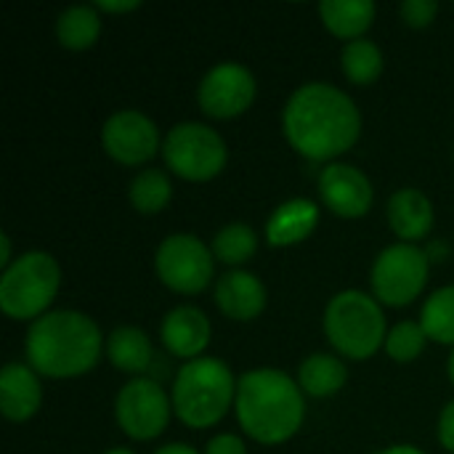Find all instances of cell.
<instances>
[{"mask_svg":"<svg viewBox=\"0 0 454 454\" xmlns=\"http://www.w3.org/2000/svg\"><path fill=\"white\" fill-rule=\"evenodd\" d=\"M426 255H428V261H444V258H450V245H444V242H431V245L426 247Z\"/></svg>","mask_w":454,"mask_h":454,"instance_id":"obj_32","label":"cell"},{"mask_svg":"<svg viewBox=\"0 0 454 454\" xmlns=\"http://www.w3.org/2000/svg\"><path fill=\"white\" fill-rule=\"evenodd\" d=\"M101 146L120 165H144L157 154V149H162L157 125L136 109L114 112L104 122Z\"/></svg>","mask_w":454,"mask_h":454,"instance_id":"obj_12","label":"cell"},{"mask_svg":"<svg viewBox=\"0 0 454 454\" xmlns=\"http://www.w3.org/2000/svg\"><path fill=\"white\" fill-rule=\"evenodd\" d=\"M141 3L138 0H120V3H114V0H98L96 3V8L98 11H106V13H128V11H136Z\"/></svg>","mask_w":454,"mask_h":454,"instance_id":"obj_31","label":"cell"},{"mask_svg":"<svg viewBox=\"0 0 454 454\" xmlns=\"http://www.w3.org/2000/svg\"><path fill=\"white\" fill-rule=\"evenodd\" d=\"M205 454H247V450H245V444H242L239 436H234V434H221V436H215V439L207 442Z\"/></svg>","mask_w":454,"mask_h":454,"instance_id":"obj_29","label":"cell"},{"mask_svg":"<svg viewBox=\"0 0 454 454\" xmlns=\"http://www.w3.org/2000/svg\"><path fill=\"white\" fill-rule=\"evenodd\" d=\"M439 442L447 452L454 454V402H450L439 415Z\"/></svg>","mask_w":454,"mask_h":454,"instance_id":"obj_30","label":"cell"},{"mask_svg":"<svg viewBox=\"0 0 454 454\" xmlns=\"http://www.w3.org/2000/svg\"><path fill=\"white\" fill-rule=\"evenodd\" d=\"M213 255L229 266L250 261L258 250V234L247 223H229L213 237Z\"/></svg>","mask_w":454,"mask_h":454,"instance_id":"obj_26","label":"cell"},{"mask_svg":"<svg viewBox=\"0 0 454 454\" xmlns=\"http://www.w3.org/2000/svg\"><path fill=\"white\" fill-rule=\"evenodd\" d=\"M104 351L98 325L80 311H51L27 333V362L45 378H77L90 372Z\"/></svg>","mask_w":454,"mask_h":454,"instance_id":"obj_2","label":"cell"},{"mask_svg":"<svg viewBox=\"0 0 454 454\" xmlns=\"http://www.w3.org/2000/svg\"><path fill=\"white\" fill-rule=\"evenodd\" d=\"M61 285V269L53 255L29 250L19 255L0 279V309L11 319H40Z\"/></svg>","mask_w":454,"mask_h":454,"instance_id":"obj_6","label":"cell"},{"mask_svg":"<svg viewBox=\"0 0 454 454\" xmlns=\"http://www.w3.org/2000/svg\"><path fill=\"white\" fill-rule=\"evenodd\" d=\"M128 197H130V205H133L141 215H157V213L165 210V205L170 202L173 186H170V178H168L162 170L149 168V170H141V173L130 181Z\"/></svg>","mask_w":454,"mask_h":454,"instance_id":"obj_23","label":"cell"},{"mask_svg":"<svg viewBox=\"0 0 454 454\" xmlns=\"http://www.w3.org/2000/svg\"><path fill=\"white\" fill-rule=\"evenodd\" d=\"M282 128L298 154L325 162L340 157L359 141L362 114L340 88L306 82L287 98Z\"/></svg>","mask_w":454,"mask_h":454,"instance_id":"obj_1","label":"cell"},{"mask_svg":"<svg viewBox=\"0 0 454 454\" xmlns=\"http://www.w3.org/2000/svg\"><path fill=\"white\" fill-rule=\"evenodd\" d=\"M322 202L340 218H362L372 207V184L370 178L346 162H333L319 176Z\"/></svg>","mask_w":454,"mask_h":454,"instance_id":"obj_13","label":"cell"},{"mask_svg":"<svg viewBox=\"0 0 454 454\" xmlns=\"http://www.w3.org/2000/svg\"><path fill=\"white\" fill-rule=\"evenodd\" d=\"M170 407L173 399H168L160 383L149 378H136L120 388L114 402V415L125 436L136 442H149L168 428Z\"/></svg>","mask_w":454,"mask_h":454,"instance_id":"obj_10","label":"cell"},{"mask_svg":"<svg viewBox=\"0 0 454 454\" xmlns=\"http://www.w3.org/2000/svg\"><path fill=\"white\" fill-rule=\"evenodd\" d=\"M0 242H3V255H0V266H3V271L13 263L11 261V239H8V234H0Z\"/></svg>","mask_w":454,"mask_h":454,"instance_id":"obj_34","label":"cell"},{"mask_svg":"<svg viewBox=\"0 0 454 454\" xmlns=\"http://www.w3.org/2000/svg\"><path fill=\"white\" fill-rule=\"evenodd\" d=\"M420 325L428 335V340L454 346V285L436 290L420 314Z\"/></svg>","mask_w":454,"mask_h":454,"instance_id":"obj_25","label":"cell"},{"mask_svg":"<svg viewBox=\"0 0 454 454\" xmlns=\"http://www.w3.org/2000/svg\"><path fill=\"white\" fill-rule=\"evenodd\" d=\"M319 223V207L311 200H290L279 205L269 223H266V239L274 247H287L295 242H303Z\"/></svg>","mask_w":454,"mask_h":454,"instance_id":"obj_18","label":"cell"},{"mask_svg":"<svg viewBox=\"0 0 454 454\" xmlns=\"http://www.w3.org/2000/svg\"><path fill=\"white\" fill-rule=\"evenodd\" d=\"M43 402V386L29 364L11 362L0 372V410L11 423L29 420Z\"/></svg>","mask_w":454,"mask_h":454,"instance_id":"obj_16","label":"cell"},{"mask_svg":"<svg viewBox=\"0 0 454 454\" xmlns=\"http://www.w3.org/2000/svg\"><path fill=\"white\" fill-rule=\"evenodd\" d=\"M101 35V16L96 5H72L56 19V37L69 51H88Z\"/></svg>","mask_w":454,"mask_h":454,"instance_id":"obj_22","label":"cell"},{"mask_svg":"<svg viewBox=\"0 0 454 454\" xmlns=\"http://www.w3.org/2000/svg\"><path fill=\"white\" fill-rule=\"evenodd\" d=\"M426 340H428V335H426L423 325H418V322H399L388 333V338H386V354L394 362H399V364H410V362H415L423 354Z\"/></svg>","mask_w":454,"mask_h":454,"instance_id":"obj_27","label":"cell"},{"mask_svg":"<svg viewBox=\"0 0 454 454\" xmlns=\"http://www.w3.org/2000/svg\"><path fill=\"white\" fill-rule=\"evenodd\" d=\"M106 356L114 370L128 375H141L152 364V343L144 330L138 327H117L106 338Z\"/></svg>","mask_w":454,"mask_h":454,"instance_id":"obj_20","label":"cell"},{"mask_svg":"<svg viewBox=\"0 0 454 454\" xmlns=\"http://www.w3.org/2000/svg\"><path fill=\"white\" fill-rule=\"evenodd\" d=\"M162 343L173 356L200 359L210 343V319L197 306H176L162 319Z\"/></svg>","mask_w":454,"mask_h":454,"instance_id":"obj_14","label":"cell"},{"mask_svg":"<svg viewBox=\"0 0 454 454\" xmlns=\"http://www.w3.org/2000/svg\"><path fill=\"white\" fill-rule=\"evenodd\" d=\"M325 333L340 356L356 362L370 359L388 338L378 298H370L362 290H343L327 303Z\"/></svg>","mask_w":454,"mask_h":454,"instance_id":"obj_5","label":"cell"},{"mask_svg":"<svg viewBox=\"0 0 454 454\" xmlns=\"http://www.w3.org/2000/svg\"><path fill=\"white\" fill-rule=\"evenodd\" d=\"M378 454H426L423 450H418V447H412V444H396V447H388V450H383V452Z\"/></svg>","mask_w":454,"mask_h":454,"instance_id":"obj_35","label":"cell"},{"mask_svg":"<svg viewBox=\"0 0 454 454\" xmlns=\"http://www.w3.org/2000/svg\"><path fill=\"white\" fill-rule=\"evenodd\" d=\"M346 378H348L346 364L333 354H311L309 359H303V364L298 370L301 391H306L309 396H317V399H327V396L338 394L346 386Z\"/></svg>","mask_w":454,"mask_h":454,"instance_id":"obj_21","label":"cell"},{"mask_svg":"<svg viewBox=\"0 0 454 454\" xmlns=\"http://www.w3.org/2000/svg\"><path fill=\"white\" fill-rule=\"evenodd\" d=\"M340 64L346 77L356 85H372L383 74V53L367 37L346 43L340 53Z\"/></svg>","mask_w":454,"mask_h":454,"instance_id":"obj_24","label":"cell"},{"mask_svg":"<svg viewBox=\"0 0 454 454\" xmlns=\"http://www.w3.org/2000/svg\"><path fill=\"white\" fill-rule=\"evenodd\" d=\"M319 16L325 27L343 40H359L375 21L372 0H325L319 3Z\"/></svg>","mask_w":454,"mask_h":454,"instance_id":"obj_19","label":"cell"},{"mask_svg":"<svg viewBox=\"0 0 454 454\" xmlns=\"http://www.w3.org/2000/svg\"><path fill=\"white\" fill-rule=\"evenodd\" d=\"M104 454H133L130 450H109V452H104Z\"/></svg>","mask_w":454,"mask_h":454,"instance_id":"obj_37","label":"cell"},{"mask_svg":"<svg viewBox=\"0 0 454 454\" xmlns=\"http://www.w3.org/2000/svg\"><path fill=\"white\" fill-rule=\"evenodd\" d=\"M165 165L186 181H210L226 165L223 138L202 122H178L162 141Z\"/></svg>","mask_w":454,"mask_h":454,"instance_id":"obj_7","label":"cell"},{"mask_svg":"<svg viewBox=\"0 0 454 454\" xmlns=\"http://www.w3.org/2000/svg\"><path fill=\"white\" fill-rule=\"evenodd\" d=\"M157 277L181 295H197L213 282V250L194 234H170L154 255Z\"/></svg>","mask_w":454,"mask_h":454,"instance_id":"obj_9","label":"cell"},{"mask_svg":"<svg viewBox=\"0 0 454 454\" xmlns=\"http://www.w3.org/2000/svg\"><path fill=\"white\" fill-rule=\"evenodd\" d=\"M215 303L234 322H253L266 309V287L250 271H229L215 282Z\"/></svg>","mask_w":454,"mask_h":454,"instance_id":"obj_15","label":"cell"},{"mask_svg":"<svg viewBox=\"0 0 454 454\" xmlns=\"http://www.w3.org/2000/svg\"><path fill=\"white\" fill-rule=\"evenodd\" d=\"M237 420L258 444H282L306 418L301 386L279 370H250L237 380Z\"/></svg>","mask_w":454,"mask_h":454,"instance_id":"obj_3","label":"cell"},{"mask_svg":"<svg viewBox=\"0 0 454 454\" xmlns=\"http://www.w3.org/2000/svg\"><path fill=\"white\" fill-rule=\"evenodd\" d=\"M173 412L189 428H210L237 402V380L231 370L213 356L186 362L173 380Z\"/></svg>","mask_w":454,"mask_h":454,"instance_id":"obj_4","label":"cell"},{"mask_svg":"<svg viewBox=\"0 0 454 454\" xmlns=\"http://www.w3.org/2000/svg\"><path fill=\"white\" fill-rule=\"evenodd\" d=\"M447 372H450V380L454 383V351L452 356H450V364H447Z\"/></svg>","mask_w":454,"mask_h":454,"instance_id":"obj_36","label":"cell"},{"mask_svg":"<svg viewBox=\"0 0 454 454\" xmlns=\"http://www.w3.org/2000/svg\"><path fill=\"white\" fill-rule=\"evenodd\" d=\"M388 223L407 245L426 239L434 229V205L420 189H399L388 200Z\"/></svg>","mask_w":454,"mask_h":454,"instance_id":"obj_17","label":"cell"},{"mask_svg":"<svg viewBox=\"0 0 454 454\" xmlns=\"http://www.w3.org/2000/svg\"><path fill=\"white\" fill-rule=\"evenodd\" d=\"M255 90L258 85L247 67L237 61H223L202 77L197 98L200 109L207 117L231 120L250 109V104L255 101Z\"/></svg>","mask_w":454,"mask_h":454,"instance_id":"obj_11","label":"cell"},{"mask_svg":"<svg viewBox=\"0 0 454 454\" xmlns=\"http://www.w3.org/2000/svg\"><path fill=\"white\" fill-rule=\"evenodd\" d=\"M399 13H402V19H404L410 27L423 29V27H428V24L436 19L439 3H436V0H407V3L399 5Z\"/></svg>","mask_w":454,"mask_h":454,"instance_id":"obj_28","label":"cell"},{"mask_svg":"<svg viewBox=\"0 0 454 454\" xmlns=\"http://www.w3.org/2000/svg\"><path fill=\"white\" fill-rule=\"evenodd\" d=\"M428 269L431 261L426 250H420L418 245L399 242L386 247L375 258L370 277L375 298L386 306H410L426 290Z\"/></svg>","mask_w":454,"mask_h":454,"instance_id":"obj_8","label":"cell"},{"mask_svg":"<svg viewBox=\"0 0 454 454\" xmlns=\"http://www.w3.org/2000/svg\"><path fill=\"white\" fill-rule=\"evenodd\" d=\"M154 454H197V450H192L189 444H168V447H160Z\"/></svg>","mask_w":454,"mask_h":454,"instance_id":"obj_33","label":"cell"}]
</instances>
